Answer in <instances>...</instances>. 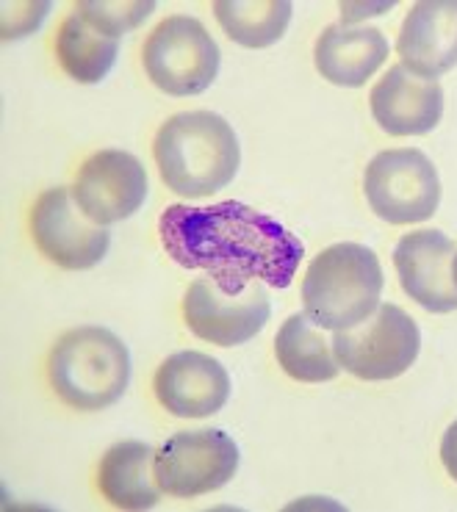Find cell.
<instances>
[{
    "instance_id": "1",
    "label": "cell",
    "mask_w": 457,
    "mask_h": 512,
    "mask_svg": "<svg viewBox=\"0 0 457 512\" xmlns=\"http://www.w3.org/2000/svg\"><path fill=\"white\" fill-rule=\"evenodd\" d=\"M158 239L178 266L205 272L225 294L253 283L289 288L305 258V244L289 227L236 200L169 205L158 219Z\"/></svg>"
},
{
    "instance_id": "2",
    "label": "cell",
    "mask_w": 457,
    "mask_h": 512,
    "mask_svg": "<svg viewBox=\"0 0 457 512\" xmlns=\"http://www.w3.org/2000/svg\"><path fill=\"white\" fill-rule=\"evenodd\" d=\"M161 180L181 197H211L236 178L241 150L236 131L214 111L169 117L153 142Z\"/></svg>"
},
{
    "instance_id": "3",
    "label": "cell",
    "mask_w": 457,
    "mask_h": 512,
    "mask_svg": "<svg viewBox=\"0 0 457 512\" xmlns=\"http://www.w3.org/2000/svg\"><path fill=\"white\" fill-rule=\"evenodd\" d=\"M383 266L363 244H333L308 266L302 280L305 316L319 330H349L380 308Z\"/></svg>"
},
{
    "instance_id": "4",
    "label": "cell",
    "mask_w": 457,
    "mask_h": 512,
    "mask_svg": "<svg viewBox=\"0 0 457 512\" xmlns=\"http://www.w3.org/2000/svg\"><path fill=\"white\" fill-rule=\"evenodd\" d=\"M48 380L64 405L103 410L120 402L131 382V352L106 327H78L50 349Z\"/></svg>"
},
{
    "instance_id": "5",
    "label": "cell",
    "mask_w": 457,
    "mask_h": 512,
    "mask_svg": "<svg viewBox=\"0 0 457 512\" xmlns=\"http://www.w3.org/2000/svg\"><path fill=\"white\" fill-rule=\"evenodd\" d=\"M147 78L172 97L203 95L219 75V48L200 20L189 14H172L147 36Z\"/></svg>"
},
{
    "instance_id": "6",
    "label": "cell",
    "mask_w": 457,
    "mask_h": 512,
    "mask_svg": "<svg viewBox=\"0 0 457 512\" xmlns=\"http://www.w3.org/2000/svg\"><path fill=\"white\" fill-rule=\"evenodd\" d=\"M419 324L397 305H380L366 322L333 335L338 366L366 382L397 380L419 358Z\"/></svg>"
},
{
    "instance_id": "7",
    "label": "cell",
    "mask_w": 457,
    "mask_h": 512,
    "mask_svg": "<svg viewBox=\"0 0 457 512\" xmlns=\"http://www.w3.org/2000/svg\"><path fill=\"white\" fill-rule=\"evenodd\" d=\"M372 211L388 225L427 222L441 205V180L421 150H385L374 155L363 175Z\"/></svg>"
},
{
    "instance_id": "8",
    "label": "cell",
    "mask_w": 457,
    "mask_h": 512,
    "mask_svg": "<svg viewBox=\"0 0 457 512\" xmlns=\"http://www.w3.org/2000/svg\"><path fill=\"white\" fill-rule=\"evenodd\" d=\"M239 468V446L222 429L178 432L156 449V479L164 493L194 499L225 488Z\"/></svg>"
},
{
    "instance_id": "9",
    "label": "cell",
    "mask_w": 457,
    "mask_h": 512,
    "mask_svg": "<svg viewBox=\"0 0 457 512\" xmlns=\"http://www.w3.org/2000/svg\"><path fill=\"white\" fill-rule=\"evenodd\" d=\"M31 236L39 252L67 272L92 269L109 255L111 233L78 208L73 189H50L31 211Z\"/></svg>"
},
{
    "instance_id": "10",
    "label": "cell",
    "mask_w": 457,
    "mask_h": 512,
    "mask_svg": "<svg viewBox=\"0 0 457 512\" xmlns=\"http://www.w3.org/2000/svg\"><path fill=\"white\" fill-rule=\"evenodd\" d=\"M269 294L264 283H253L241 294H225L205 277L194 280L183 294V319L197 338L214 346H241L261 333L269 322Z\"/></svg>"
},
{
    "instance_id": "11",
    "label": "cell",
    "mask_w": 457,
    "mask_h": 512,
    "mask_svg": "<svg viewBox=\"0 0 457 512\" xmlns=\"http://www.w3.org/2000/svg\"><path fill=\"white\" fill-rule=\"evenodd\" d=\"M147 191V169L136 155L122 150L89 155L73 183L78 208L103 227L136 214L145 205Z\"/></svg>"
},
{
    "instance_id": "12",
    "label": "cell",
    "mask_w": 457,
    "mask_h": 512,
    "mask_svg": "<svg viewBox=\"0 0 457 512\" xmlns=\"http://www.w3.org/2000/svg\"><path fill=\"white\" fill-rule=\"evenodd\" d=\"M455 255L457 247L441 230L405 233L394 250V266L405 294L430 313L457 310V286L452 277Z\"/></svg>"
},
{
    "instance_id": "13",
    "label": "cell",
    "mask_w": 457,
    "mask_h": 512,
    "mask_svg": "<svg viewBox=\"0 0 457 512\" xmlns=\"http://www.w3.org/2000/svg\"><path fill=\"white\" fill-rule=\"evenodd\" d=\"M158 405L178 418H208L230 399L228 369L203 352L169 355L153 382Z\"/></svg>"
},
{
    "instance_id": "14",
    "label": "cell",
    "mask_w": 457,
    "mask_h": 512,
    "mask_svg": "<svg viewBox=\"0 0 457 512\" xmlns=\"http://www.w3.org/2000/svg\"><path fill=\"white\" fill-rule=\"evenodd\" d=\"M402 67L424 81H438L457 67V0H421L397 39Z\"/></svg>"
},
{
    "instance_id": "15",
    "label": "cell",
    "mask_w": 457,
    "mask_h": 512,
    "mask_svg": "<svg viewBox=\"0 0 457 512\" xmlns=\"http://www.w3.org/2000/svg\"><path fill=\"white\" fill-rule=\"evenodd\" d=\"M372 114L391 136H424L444 117V89L438 81H424L402 64L385 72L372 89Z\"/></svg>"
},
{
    "instance_id": "16",
    "label": "cell",
    "mask_w": 457,
    "mask_h": 512,
    "mask_svg": "<svg viewBox=\"0 0 457 512\" xmlns=\"http://www.w3.org/2000/svg\"><path fill=\"white\" fill-rule=\"evenodd\" d=\"M388 59V39L377 28L330 25L316 39L313 61L319 75L333 86L358 89Z\"/></svg>"
},
{
    "instance_id": "17",
    "label": "cell",
    "mask_w": 457,
    "mask_h": 512,
    "mask_svg": "<svg viewBox=\"0 0 457 512\" xmlns=\"http://www.w3.org/2000/svg\"><path fill=\"white\" fill-rule=\"evenodd\" d=\"M97 488L120 510H150L161 499L156 449L142 441L114 443L97 468Z\"/></svg>"
},
{
    "instance_id": "18",
    "label": "cell",
    "mask_w": 457,
    "mask_h": 512,
    "mask_svg": "<svg viewBox=\"0 0 457 512\" xmlns=\"http://www.w3.org/2000/svg\"><path fill=\"white\" fill-rule=\"evenodd\" d=\"M275 358L280 369L297 382H330L338 377L333 344L305 313H294L275 338Z\"/></svg>"
},
{
    "instance_id": "19",
    "label": "cell",
    "mask_w": 457,
    "mask_h": 512,
    "mask_svg": "<svg viewBox=\"0 0 457 512\" xmlns=\"http://www.w3.org/2000/svg\"><path fill=\"white\" fill-rule=\"evenodd\" d=\"M56 56L61 70L78 84H100L120 56V39L100 34L81 14H70L56 36Z\"/></svg>"
},
{
    "instance_id": "20",
    "label": "cell",
    "mask_w": 457,
    "mask_h": 512,
    "mask_svg": "<svg viewBox=\"0 0 457 512\" xmlns=\"http://www.w3.org/2000/svg\"><path fill=\"white\" fill-rule=\"evenodd\" d=\"M222 31L244 48L261 50L280 42L291 23L289 0H219L214 3Z\"/></svg>"
},
{
    "instance_id": "21",
    "label": "cell",
    "mask_w": 457,
    "mask_h": 512,
    "mask_svg": "<svg viewBox=\"0 0 457 512\" xmlns=\"http://www.w3.org/2000/svg\"><path fill=\"white\" fill-rule=\"evenodd\" d=\"M156 12L153 0H106V3H78L75 14H81L86 23L97 28L100 34L120 39L125 31H133Z\"/></svg>"
},
{
    "instance_id": "22",
    "label": "cell",
    "mask_w": 457,
    "mask_h": 512,
    "mask_svg": "<svg viewBox=\"0 0 457 512\" xmlns=\"http://www.w3.org/2000/svg\"><path fill=\"white\" fill-rule=\"evenodd\" d=\"M441 463H444L446 474L457 482V421L446 429L444 441H441Z\"/></svg>"
},
{
    "instance_id": "23",
    "label": "cell",
    "mask_w": 457,
    "mask_h": 512,
    "mask_svg": "<svg viewBox=\"0 0 457 512\" xmlns=\"http://www.w3.org/2000/svg\"><path fill=\"white\" fill-rule=\"evenodd\" d=\"M452 277H455V286H457V255H455V261H452Z\"/></svg>"
}]
</instances>
